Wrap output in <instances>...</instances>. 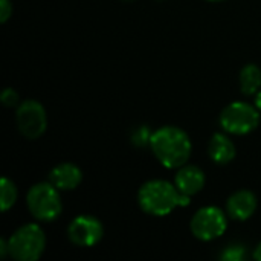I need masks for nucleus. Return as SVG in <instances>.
<instances>
[{
    "label": "nucleus",
    "instance_id": "nucleus-1",
    "mask_svg": "<svg viewBox=\"0 0 261 261\" xmlns=\"http://www.w3.org/2000/svg\"><path fill=\"white\" fill-rule=\"evenodd\" d=\"M148 145L156 159L170 170L185 165L193 150L188 133L176 125H164L153 132Z\"/></svg>",
    "mask_w": 261,
    "mask_h": 261
},
{
    "label": "nucleus",
    "instance_id": "nucleus-2",
    "mask_svg": "<svg viewBox=\"0 0 261 261\" xmlns=\"http://www.w3.org/2000/svg\"><path fill=\"white\" fill-rule=\"evenodd\" d=\"M190 202L191 197L182 194L177 187L168 180H148L138 191L139 208L154 217H165L176 208L188 206Z\"/></svg>",
    "mask_w": 261,
    "mask_h": 261
},
{
    "label": "nucleus",
    "instance_id": "nucleus-3",
    "mask_svg": "<svg viewBox=\"0 0 261 261\" xmlns=\"http://www.w3.org/2000/svg\"><path fill=\"white\" fill-rule=\"evenodd\" d=\"M9 257L17 261H37L46 249V234L37 223L20 226L8 239Z\"/></svg>",
    "mask_w": 261,
    "mask_h": 261
},
{
    "label": "nucleus",
    "instance_id": "nucleus-4",
    "mask_svg": "<svg viewBox=\"0 0 261 261\" xmlns=\"http://www.w3.org/2000/svg\"><path fill=\"white\" fill-rule=\"evenodd\" d=\"M26 205L32 217L40 222H54L63 211L60 190L50 182H40L29 188Z\"/></svg>",
    "mask_w": 261,
    "mask_h": 261
},
{
    "label": "nucleus",
    "instance_id": "nucleus-5",
    "mask_svg": "<svg viewBox=\"0 0 261 261\" xmlns=\"http://www.w3.org/2000/svg\"><path fill=\"white\" fill-rule=\"evenodd\" d=\"M260 113V109L257 106L243 101H236L223 109L220 115V125L229 135H249L258 127Z\"/></svg>",
    "mask_w": 261,
    "mask_h": 261
},
{
    "label": "nucleus",
    "instance_id": "nucleus-6",
    "mask_svg": "<svg viewBox=\"0 0 261 261\" xmlns=\"http://www.w3.org/2000/svg\"><path fill=\"white\" fill-rule=\"evenodd\" d=\"M228 228L226 214L217 206L200 208L191 219L190 229L200 242H213L222 237Z\"/></svg>",
    "mask_w": 261,
    "mask_h": 261
},
{
    "label": "nucleus",
    "instance_id": "nucleus-7",
    "mask_svg": "<svg viewBox=\"0 0 261 261\" xmlns=\"http://www.w3.org/2000/svg\"><path fill=\"white\" fill-rule=\"evenodd\" d=\"M15 121L20 133L26 139H38L46 132L47 127L46 110L35 99H28L18 104Z\"/></svg>",
    "mask_w": 261,
    "mask_h": 261
},
{
    "label": "nucleus",
    "instance_id": "nucleus-8",
    "mask_svg": "<svg viewBox=\"0 0 261 261\" xmlns=\"http://www.w3.org/2000/svg\"><path fill=\"white\" fill-rule=\"evenodd\" d=\"M102 236H104L102 223L96 217L87 214L75 217L67 228L69 240L81 248L95 246L96 243L101 242Z\"/></svg>",
    "mask_w": 261,
    "mask_h": 261
},
{
    "label": "nucleus",
    "instance_id": "nucleus-9",
    "mask_svg": "<svg viewBox=\"0 0 261 261\" xmlns=\"http://www.w3.org/2000/svg\"><path fill=\"white\" fill-rule=\"evenodd\" d=\"M257 196L249 190H240L234 193L226 202V213L231 219L243 222L254 216L257 211Z\"/></svg>",
    "mask_w": 261,
    "mask_h": 261
},
{
    "label": "nucleus",
    "instance_id": "nucleus-10",
    "mask_svg": "<svg viewBox=\"0 0 261 261\" xmlns=\"http://www.w3.org/2000/svg\"><path fill=\"white\" fill-rule=\"evenodd\" d=\"M205 173L197 165H182L180 168H177L174 177V185L177 187V190L190 197L200 193L205 187Z\"/></svg>",
    "mask_w": 261,
    "mask_h": 261
},
{
    "label": "nucleus",
    "instance_id": "nucleus-11",
    "mask_svg": "<svg viewBox=\"0 0 261 261\" xmlns=\"http://www.w3.org/2000/svg\"><path fill=\"white\" fill-rule=\"evenodd\" d=\"M81 180L83 171L80 170V167L70 162L58 164L52 168L49 174V182L60 191H72L81 184Z\"/></svg>",
    "mask_w": 261,
    "mask_h": 261
},
{
    "label": "nucleus",
    "instance_id": "nucleus-12",
    "mask_svg": "<svg viewBox=\"0 0 261 261\" xmlns=\"http://www.w3.org/2000/svg\"><path fill=\"white\" fill-rule=\"evenodd\" d=\"M208 154L216 164L226 165L236 158V144L228 135L216 133L208 144Z\"/></svg>",
    "mask_w": 261,
    "mask_h": 261
},
{
    "label": "nucleus",
    "instance_id": "nucleus-13",
    "mask_svg": "<svg viewBox=\"0 0 261 261\" xmlns=\"http://www.w3.org/2000/svg\"><path fill=\"white\" fill-rule=\"evenodd\" d=\"M240 90L248 96L261 90V69L257 64H246L240 70Z\"/></svg>",
    "mask_w": 261,
    "mask_h": 261
},
{
    "label": "nucleus",
    "instance_id": "nucleus-14",
    "mask_svg": "<svg viewBox=\"0 0 261 261\" xmlns=\"http://www.w3.org/2000/svg\"><path fill=\"white\" fill-rule=\"evenodd\" d=\"M17 197H18V191H17V187L15 184L8 179V177H3L2 182H0V205H2V211L6 213L9 208H12L17 202Z\"/></svg>",
    "mask_w": 261,
    "mask_h": 261
},
{
    "label": "nucleus",
    "instance_id": "nucleus-15",
    "mask_svg": "<svg viewBox=\"0 0 261 261\" xmlns=\"http://www.w3.org/2000/svg\"><path fill=\"white\" fill-rule=\"evenodd\" d=\"M246 252H245V248L240 246V245H231L228 246L223 254H222V260L225 261H242L245 258Z\"/></svg>",
    "mask_w": 261,
    "mask_h": 261
},
{
    "label": "nucleus",
    "instance_id": "nucleus-16",
    "mask_svg": "<svg viewBox=\"0 0 261 261\" xmlns=\"http://www.w3.org/2000/svg\"><path fill=\"white\" fill-rule=\"evenodd\" d=\"M0 99L3 102V106H6V107H15L18 104V93L12 87H6L2 92Z\"/></svg>",
    "mask_w": 261,
    "mask_h": 261
},
{
    "label": "nucleus",
    "instance_id": "nucleus-17",
    "mask_svg": "<svg viewBox=\"0 0 261 261\" xmlns=\"http://www.w3.org/2000/svg\"><path fill=\"white\" fill-rule=\"evenodd\" d=\"M150 138H151V133H148V130L145 128H138L135 132V136H133V141L136 145H145V144H150Z\"/></svg>",
    "mask_w": 261,
    "mask_h": 261
},
{
    "label": "nucleus",
    "instance_id": "nucleus-18",
    "mask_svg": "<svg viewBox=\"0 0 261 261\" xmlns=\"http://www.w3.org/2000/svg\"><path fill=\"white\" fill-rule=\"evenodd\" d=\"M12 14V3L11 0H0V21L6 23Z\"/></svg>",
    "mask_w": 261,
    "mask_h": 261
},
{
    "label": "nucleus",
    "instance_id": "nucleus-19",
    "mask_svg": "<svg viewBox=\"0 0 261 261\" xmlns=\"http://www.w3.org/2000/svg\"><path fill=\"white\" fill-rule=\"evenodd\" d=\"M8 255H9V249H8V240L2 239V240H0V257H2V258H5V257H8Z\"/></svg>",
    "mask_w": 261,
    "mask_h": 261
},
{
    "label": "nucleus",
    "instance_id": "nucleus-20",
    "mask_svg": "<svg viewBox=\"0 0 261 261\" xmlns=\"http://www.w3.org/2000/svg\"><path fill=\"white\" fill-rule=\"evenodd\" d=\"M254 258H255V260L261 261V242L258 243V246L255 248V251H254Z\"/></svg>",
    "mask_w": 261,
    "mask_h": 261
},
{
    "label": "nucleus",
    "instance_id": "nucleus-21",
    "mask_svg": "<svg viewBox=\"0 0 261 261\" xmlns=\"http://www.w3.org/2000/svg\"><path fill=\"white\" fill-rule=\"evenodd\" d=\"M255 106L260 109V112H261V90L257 93V98H255Z\"/></svg>",
    "mask_w": 261,
    "mask_h": 261
},
{
    "label": "nucleus",
    "instance_id": "nucleus-22",
    "mask_svg": "<svg viewBox=\"0 0 261 261\" xmlns=\"http://www.w3.org/2000/svg\"><path fill=\"white\" fill-rule=\"evenodd\" d=\"M208 2H223V0H208Z\"/></svg>",
    "mask_w": 261,
    "mask_h": 261
},
{
    "label": "nucleus",
    "instance_id": "nucleus-23",
    "mask_svg": "<svg viewBox=\"0 0 261 261\" xmlns=\"http://www.w3.org/2000/svg\"><path fill=\"white\" fill-rule=\"evenodd\" d=\"M125 2H132V0H125Z\"/></svg>",
    "mask_w": 261,
    "mask_h": 261
}]
</instances>
